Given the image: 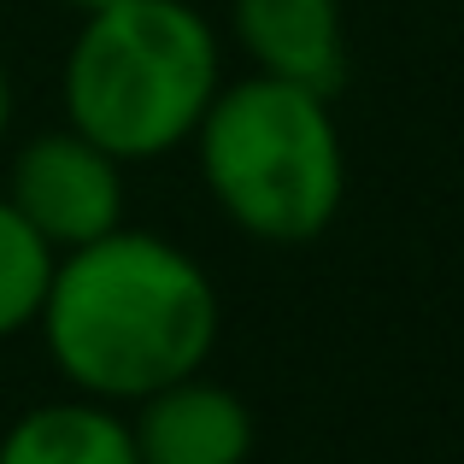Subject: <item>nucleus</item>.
I'll return each mask as SVG.
<instances>
[{
	"instance_id": "obj_1",
	"label": "nucleus",
	"mask_w": 464,
	"mask_h": 464,
	"mask_svg": "<svg viewBox=\"0 0 464 464\" xmlns=\"http://www.w3.org/2000/svg\"><path fill=\"white\" fill-rule=\"evenodd\" d=\"M42 317L71 382L106 400H148L212 353L218 295L188 253L106 229L53 271Z\"/></svg>"
},
{
	"instance_id": "obj_2",
	"label": "nucleus",
	"mask_w": 464,
	"mask_h": 464,
	"mask_svg": "<svg viewBox=\"0 0 464 464\" xmlns=\"http://www.w3.org/2000/svg\"><path fill=\"white\" fill-rule=\"evenodd\" d=\"M218 42L182 0H124L89 12L65 65L71 124L106 153H165L206 118Z\"/></svg>"
},
{
	"instance_id": "obj_3",
	"label": "nucleus",
	"mask_w": 464,
	"mask_h": 464,
	"mask_svg": "<svg viewBox=\"0 0 464 464\" xmlns=\"http://www.w3.org/2000/svg\"><path fill=\"white\" fill-rule=\"evenodd\" d=\"M206 177L236 224L265 241H306L341 206V141L324 94L259 77L206 106Z\"/></svg>"
},
{
	"instance_id": "obj_4",
	"label": "nucleus",
	"mask_w": 464,
	"mask_h": 464,
	"mask_svg": "<svg viewBox=\"0 0 464 464\" xmlns=\"http://www.w3.org/2000/svg\"><path fill=\"white\" fill-rule=\"evenodd\" d=\"M12 206L47 241L82 247V241L118 229L124 188H118L112 153L77 130V136H42L24 148L18 170H12Z\"/></svg>"
},
{
	"instance_id": "obj_5",
	"label": "nucleus",
	"mask_w": 464,
	"mask_h": 464,
	"mask_svg": "<svg viewBox=\"0 0 464 464\" xmlns=\"http://www.w3.org/2000/svg\"><path fill=\"white\" fill-rule=\"evenodd\" d=\"M130 435H136L141 464H247L253 447L247 406L224 388L188 382V376L153 388L148 411Z\"/></svg>"
},
{
	"instance_id": "obj_6",
	"label": "nucleus",
	"mask_w": 464,
	"mask_h": 464,
	"mask_svg": "<svg viewBox=\"0 0 464 464\" xmlns=\"http://www.w3.org/2000/svg\"><path fill=\"white\" fill-rule=\"evenodd\" d=\"M236 30L265 65V77L300 82L324 101L347 77L335 0H236Z\"/></svg>"
},
{
	"instance_id": "obj_7",
	"label": "nucleus",
	"mask_w": 464,
	"mask_h": 464,
	"mask_svg": "<svg viewBox=\"0 0 464 464\" xmlns=\"http://www.w3.org/2000/svg\"><path fill=\"white\" fill-rule=\"evenodd\" d=\"M0 464H141L136 435L101 406L30 411L0 447Z\"/></svg>"
},
{
	"instance_id": "obj_8",
	"label": "nucleus",
	"mask_w": 464,
	"mask_h": 464,
	"mask_svg": "<svg viewBox=\"0 0 464 464\" xmlns=\"http://www.w3.org/2000/svg\"><path fill=\"white\" fill-rule=\"evenodd\" d=\"M53 241L18 212V206L0 200V335L24 329L30 317H42L47 283H53Z\"/></svg>"
},
{
	"instance_id": "obj_9",
	"label": "nucleus",
	"mask_w": 464,
	"mask_h": 464,
	"mask_svg": "<svg viewBox=\"0 0 464 464\" xmlns=\"http://www.w3.org/2000/svg\"><path fill=\"white\" fill-rule=\"evenodd\" d=\"M71 6H82V12H106V6H124V0H71Z\"/></svg>"
},
{
	"instance_id": "obj_10",
	"label": "nucleus",
	"mask_w": 464,
	"mask_h": 464,
	"mask_svg": "<svg viewBox=\"0 0 464 464\" xmlns=\"http://www.w3.org/2000/svg\"><path fill=\"white\" fill-rule=\"evenodd\" d=\"M0 130H6V77H0Z\"/></svg>"
}]
</instances>
